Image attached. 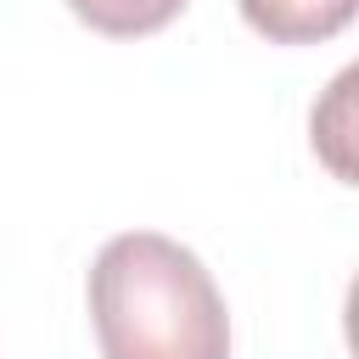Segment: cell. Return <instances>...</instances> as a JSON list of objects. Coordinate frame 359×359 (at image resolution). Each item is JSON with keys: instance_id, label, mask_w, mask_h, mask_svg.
I'll list each match as a JSON object with an SVG mask.
<instances>
[{"instance_id": "cell-1", "label": "cell", "mask_w": 359, "mask_h": 359, "mask_svg": "<svg viewBox=\"0 0 359 359\" xmlns=\"http://www.w3.org/2000/svg\"><path fill=\"white\" fill-rule=\"evenodd\" d=\"M90 320L101 359H230V314L213 275L157 230H123L95 252Z\"/></svg>"}, {"instance_id": "cell-2", "label": "cell", "mask_w": 359, "mask_h": 359, "mask_svg": "<svg viewBox=\"0 0 359 359\" xmlns=\"http://www.w3.org/2000/svg\"><path fill=\"white\" fill-rule=\"evenodd\" d=\"M269 45H320L353 22V0H236Z\"/></svg>"}, {"instance_id": "cell-3", "label": "cell", "mask_w": 359, "mask_h": 359, "mask_svg": "<svg viewBox=\"0 0 359 359\" xmlns=\"http://www.w3.org/2000/svg\"><path fill=\"white\" fill-rule=\"evenodd\" d=\"M67 6L79 22H90L95 34H112V39L157 34L185 11V0H67Z\"/></svg>"}]
</instances>
